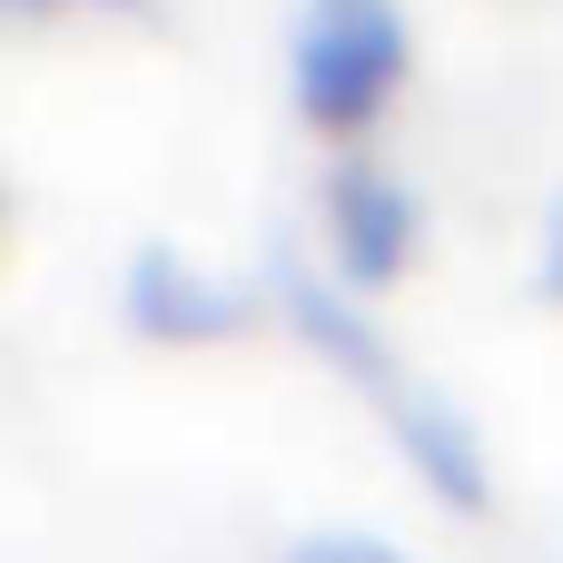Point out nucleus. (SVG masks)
Segmentation results:
<instances>
[{
    "label": "nucleus",
    "mask_w": 563,
    "mask_h": 563,
    "mask_svg": "<svg viewBox=\"0 0 563 563\" xmlns=\"http://www.w3.org/2000/svg\"><path fill=\"white\" fill-rule=\"evenodd\" d=\"M277 307H287V317L307 327V346H317L327 366H346V376H356V386L376 396L386 435L406 445V465H416V475H426V485H435L445 505H465V515H475V505L495 495V475H485V445H475V426H465V416H455V406H445V396H435V386H426L416 366H396V346L376 336V317H366V307H356L346 287H327V277H317L307 257H277Z\"/></svg>",
    "instance_id": "nucleus-1"
},
{
    "label": "nucleus",
    "mask_w": 563,
    "mask_h": 563,
    "mask_svg": "<svg viewBox=\"0 0 563 563\" xmlns=\"http://www.w3.org/2000/svg\"><path fill=\"white\" fill-rule=\"evenodd\" d=\"M406 69H416V30L396 0H297L287 89H297L307 129H327V139L376 129V109L406 89Z\"/></svg>",
    "instance_id": "nucleus-2"
},
{
    "label": "nucleus",
    "mask_w": 563,
    "mask_h": 563,
    "mask_svg": "<svg viewBox=\"0 0 563 563\" xmlns=\"http://www.w3.org/2000/svg\"><path fill=\"white\" fill-rule=\"evenodd\" d=\"M317 218H327V247H336V277H346V287H396L406 257H416V238H426L416 188H406L386 158H366V148L327 158V178H317Z\"/></svg>",
    "instance_id": "nucleus-3"
},
{
    "label": "nucleus",
    "mask_w": 563,
    "mask_h": 563,
    "mask_svg": "<svg viewBox=\"0 0 563 563\" xmlns=\"http://www.w3.org/2000/svg\"><path fill=\"white\" fill-rule=\"evenodd\" d=\"M119 307H129V327H139V336H168V346H218V336H238V327L257 317V287L208 277L188 247L148 238V247H129Z\"/></svg>",
    "instance_id": "nucleus-4"
},
{
    "label": "nucleus",
    "mask_w": 563,
    "mask_h": 563,
    "mask_svg": "<svg viewBox=\"0 0 563 563\" xmlns=\"http://www.w3.org/2000/svg\"><path fill=\"white\" fill-rule=\"evenodd\" d=\"M277 563H416V554L386 544V534H366V525H317V534H297Z\"/></svg>",
    "instance_id": "nucleus-5"
},
{
    "label": "nucleus",
    "mask_w": 563,
    "mask_h": 563,
    "mask_svg": "<svg viewBox=\"0 0 563 563\" xmlns=\"http://www.w3.org/2000/svg\"><path fill=\"white\" fill-rule=\"evenodd\" d=\"M534 287H544V297H563V188H554V208H544V247H534Z\"/></svg>",
    "instance_id": "nucleus-6"
},
{
    "label": "nucleus",
    "mask_w": 563,
    "mask_h": 563,
    "mask_svg": "<svg viewBox=\"0 0 563 563\" xmlns=\"http://www.w3.org/2000/svg\"><path fill=\"white\" fill-rule=\"evenodd\" d=\"M10 10H79V0H10ZM99 10V0H89ZM119 10H139V0H119Z\"/></svg>",
    "instance_id": "nucleus-7"
}]
</instances>
